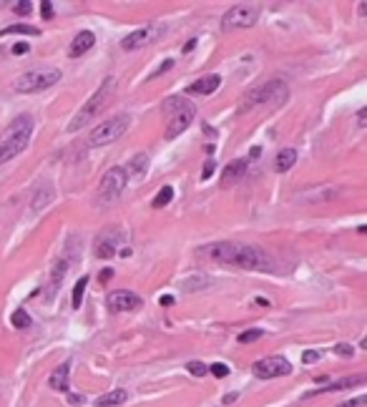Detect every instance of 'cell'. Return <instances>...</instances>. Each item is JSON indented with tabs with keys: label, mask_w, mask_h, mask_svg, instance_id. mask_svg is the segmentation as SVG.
<instances>
[{
	"label": "cell",
	"mask_w": 367,
	"mask_h": 407,
	"mask_svg": "<svg viewBox=\"0 0 367 407\" xmlns=\"http://www.w3.org/2000/svg\"><path fill=\"white\" fill-rule=\"evenodd\" d=\"M204 259L217 261V264H229V267L249 269V272H272V257L254 244H242V241H214V244L202 246L199 252Z\"/></svg>",
	"instance_id": "6da1fadb"
},
{
	"label": "cell",
	"mask_w": 367,
	"mask_h": 407,
	"mask_svg": "<svg viewBox=\"0 0 367 407\" xmlns=\"http://www.w3.org/2000/svg\"><path fill=\"white\" fill-rule=\"evenodd\" d=\"M33 136V116L21 114L8 123V129L0 139V163H8L18 154H23Z\"/></svg>",
	"instance_id": "7a4b0ae2"
},
{
	"label": "cell",
	"mask_w": 367,
	"mask_h": 407,
	"mask_svg": "<svg viewBox=\"0 0 367 407\" xmlns=\"http://www.w3.org/2000/svg\"><path fill=\"white\" fill-rule=\"evenodd\" d=\"M164 114L169 116L164 136L166 141H174L176 136H181V133L189 129V123L194 121L196 106L191 101L184 99V96H172V99L164 101Z\"/></svg>",
	"instance_id": "3957f363"
},
{
	"label": "cell",
	"mask_w": 367,
	"mask_h": 407,
	"mask_svg": "<svg viewBox=\"0 0 367 407\" xmlns=\"http://www.w3.org/2000/svg\"><path fill=\"white\" fill-rule=\"evenodd\" d=\"M113 86H116V81H113V78H106V81H103L101 86H98V91L94 93V96H91V101H88L86 106L81 108L79 114L73 116V121L68 123V131L70 133H76V131H81V129H86L88 123L94 121L96 116L101 114V108L106 106V103H109L111 101V96H113Z\"/></svg>",
	"instance_id": "277c9868"
},
{
	"label": "cell",
	"mask_w": 367,
	"mask_h": 407,
	"mask_svg": "<svg viewBox=\"0 0 367 407\" xmlns=\"http://www.w3.org/2000/svg\"><path fill=\"white\" fill-rule=\"evenodd\" d=\"M289 99V88L284 81L274 78V81H267V83L252 88L249 96L244 99V108H254V106H282L284 101Z\"/></svg>",
	"instance_id": "5b68a950"
},
{
	"label": "cell",
	"mask_w": 367,
	"mask_h": 407,
	"mask_svg": "<svg viewBox=\"0 0 367 407\" xmlns=\"http://www.w3.org/2000/svg\"><path fill=\"white\" fill-rule=\"evenodd\" d=\"M128 123H131V116L128 114H116V116H111V118H106L98 129L91 131V136H88V146L101 148V146L113 144V141H118L126 133Z\"/></svg>",
	"instance_id": "8992f818"
},
{
	"label": "cell",
	"mask_w": 367,
	"mask_h": 407,
	"mask_svg": "<svg viewBox=\"0 0 367 407\" xmlns=\"http://www.w3.org/2000/svg\"><path fill=\"white\" fill-rule=\"evenodd\" d=\"M61 70L58 68H36V70H25L23 76L16 81V91L18 93H38L46 91L51 86H55L61 81Z\"/></svg>",
	"instance_id": "52a82bcc"
},
{
	"label": "cell",
	"mask_w": 367,
	"mask_h": 407,
	"mask_svg": "<svg viewBox=\"0 0 367 407\" xmlns=\"http://www.w3.org/2000/svg\"><path fill=\"white\" fill-rule=\"evenodd\" d=\"M126 184H128V176H126L124 166H113V169L106 171V176L101 179V184H98V201H116L121 194H124Z\"/></svg>",
	"instance_id": "ba28073f"
},
{
	"label": "cell",
	"mask_w": 367,
	"mask_h": 407,
	"mask_svg": "<svg viewBox=\"0 0 367 407\" xmlns=\"http://www.w3.org/2000/svg\"><path fill=\"white\" fill-rule=\"evenodd\" d=\"M259 8L257 5H234L221 16V31H239V28H252L257 23Z\"/></svg>",
	"instance_id": "9c48e42d"
},
{
	"label": "cell",
	"mask_w": 367,
	"mask_h": 407,
	"mask_svg": "<svg viewBox=\"0 0 367 407\" xmlns=\"http://www.w3.org/2000/svg\"><path fill=\"white\" fill-rule=\"evenodd\" d=\"M254 377L259 380H274V377H284L292 372V365H289L287 357H264V360H257L254 362V367H252Z\"/></svg>",
	"instance_id": "30bf717a"
},
{
	"label": "cell",
	"mask_w": 367,
	"mask_h": 407,
	"mask_svg": "<svg viewBox=\"0 0 367 407\" xmlns=\"http://www.w3.org/2000/svg\"><path fill=\"white\" fill-rule=\"evenodd\" d=\"M106 304H109L111 312H133V309H141V297L133 292H126V289H118V292H111L106 297Z\"/></svg>",
	"instance_id": "8fae6325"
},
{
	"label": "cell",
	"mask_w": 367,
	"mask_h": 407,
	"mask_svg": "<svg viewBox=\"0 0 367 407\" xmlns=\"http://www.w3.org/2000/svg\"><path fill=\"white\" fill-rule=\"evenodd\" d=\"M154 36H157V31L154 28H136L133 33H128L124 40H121V48L124 51H139V48H144L146 43H151L154 40Z\"/></svg>",
	"instance_id": "7c38bea8"
},
{
	"label": "cell",
	"mask_w": 367,
	"mask_h": 407,
	"mask_svg": "<svg viewBox=\"0 0 367 407\" xmlns=\"http://www.w3.org/2000/svg\"><path fill=\"white\" fill-rule=\"evenodd\" d=\"M219 86H221V76L211 73V76L199 78V81H194L191 86H187V93H189V96H211V93L217 91Z\"/></svg>",
	"instance_id": "4fadbf2b"
},
{
	"label": "cell",
	"mask_w": 367,
	"mask_h": 407,
	"mask_svg": "<svg viewBox=\"0 0 367 407\" xmlns=\"http://www.w3.org/2000/svg\"><path fill=\"white\" fill-rule=\"evenodd\" d=\"M96 43V36L91 31H81L76 33V38L70 40V48H68V55L70 58H81V55H86Z\"/></svg>",
	"instance_id": "5bb4252c"
},
{
	"label": "cell",
	"mask_w": 367,
	"mask_h": 407,
	"mask_svg": "<svg viewBox=\"0 0 367 407\" xmlns=\"http://www.w3.org/2000/svg\"><path fill=\"white\" fill-rule=\"evenodd\" d=\"M70 365L66 362V365H58V367L53 369V375L48 377V387L55 392H68V384H70Z\"/></svg>",
	"instance_id": "9a60e30c"
},
{
	"label": "cell",
	"mask_w": 367,
	"mask_h": 407,
	"mask_svg": "<svg viewBox=\"0 0 367 407\" xmlns=\"http://www.w3.org/2000/svg\"><path fill=\"white\" fill-rule=\"evenodd\" d=\"M365 382H367L365 375L342 377V380H337V382H329L327 387H322V390L310 392V397H312V395H322V392H340V390H347V387H357V384H365Z\"/></svg>",
	"instance_id": "2e32d148"
},
{
	"label": "cell",
	"mask_w": 367,
	"mask_h": 407,
	"mask_svg": "<svg viewBox=\"0 0 367 407\" xmlns=\"http://www.w3.org/2000/svg\"><path fill=\"white\" fill-rule=\"evenodd\" d=\"M247 169H249V161H247V159H236V161L227 163V169H224V176H221L224 186H227V184H236V181H239V179L247 174Z\"/></svg>",
	"instance_id": "e0dca14e"
},
{
	"label": "cell",
	"mask_w": 367,
	"mask_h": 407,
	"mask_svg": "<svg viewBox=\"0 0 367 407\" xmlns=\"http://www.w3.org/2000/svg\"><path fill=\"white\" fill-rule=\"evenodd\" d=\"M128 399V392L126 390H111V392H106V395H101V397L96 399V407H121Z\"/></svg>",
	"instance_id": "ac0fdd59"
},
{
	"label": "cell",
	"mask_w": 367,
	"mask_h": 407,
	"mask_svg": "<svg viewBox=\"0 0 367 407\" xmlns=\"http://www.w3.org/2000/svg\"><path fill=\"white\" fill-rule=\"evenodd\" d=\"M295 163H297V151H295V148H282L280 154H277V159H274V169L280 171V174H284V171H289Z\"/></svg>",
	"instance_id": "d6986e66"
},
{
	"label": "cell",
	"mask_w": 367,
	"mask_h": 407,
	"mask_svg": "<svg viewBox=\"0 0 367 407\" xmlns=\"http://www.w3.org/2000/svg\"><path fill=\"white\" fill-rule=\"evenodd\" d=\"M146 169H149V156L139 154L131 163H128V166H126L124 171H126V176L131 179V176H144V171H146Z\"/></svg>",
	"instance_id": "ffe728a7"
},
{
	"label": "cell",
	"mask_w": 367,
	"mask_h": 407,
	"mask_svg": "<svg viewBox=\"0 0 367 407\" xmlns=\"http://www.w3.org/2000/svg\"><path fill=\"white\" fill-rule=\"evenodd\" d=\"M116 254V244H113V239L111 237H98V241H96V257H101V259H109V257H113Z\"/></svg>",
	"instance_id": "44dd1931"
},
{
	"label": "cell",
	"mask_w": 367,
	"mask_h": 407,
	"mask_svg": "<svg viewBox=\"0 0 367 407\" xmlns=\"http://www.w3.org/2000/svg\"><path fill=\"white\" fill-rule=\"evenodd\" d=\"M172 201H174V189H172V186H164V189H159V194L154 196L151 207H154V209H164V207H169Z\"/></svg>",
	"instance_id": "7402d4cb"
},
{
	"label": "cell",
	"mask_w": 367,
	"mask_h": 407,
	"mask_svg": "<svg viewBox=\"0 0 367 407\" xmlns=\"http://www.w3.org/2000/svg\"><path fill=\"white\" fill-rule=\"evenodd\" d=\"M86 287H88V277H81L79 282H76V287H73V300H70L73 309L81 307V302H83V294H86Z\"/></svg>",
	"instance_id": "603a6c76"
},
{
	"label": "cell",
	"mask_w": 367,
	"mask_h": 407,
	"mask_svg": "<svg viewBox=\"0 0 367 407\" xmlns=\"http://www.w3.org/2000/svg\"><path fill=\"white\" fill-rule=\"evenodd\" d=\"M10 324H13L16 330H28V327H31V317H28L25 309H16V312L10 315Z\"/></svg>",
	"instance_id": "cb8c5ba5"
},
{
	"label": "cell",
	"mask_w": 367,
	"mask_h": 407,
	"mask_svg": "<svg viewBox=\"0 0 367 407\" xmlns=\"http://www.w3.org/2000/svg\"><path fill=\"white\" fill-rule=\"evenodd\" d=\"M8 33H25V36H38V28H33V25H10L5 31H0V36H8Z\"/></svg>",
	"instance_id": "d4e9b609"
},
{
	"label": "cell",
	"mask_w": 367,
	"mask_h": 407,
	"mask_svg": "<svg viewBox=\"0 0 367 407\" xmlns=\"http://www.w3.org/2000/svg\"><path fill=\"white\" fill-rule=\"evenodd\" d=\"M262 337H264V330H247L239 334V342H242V345H249V342H257V339Z\"/></svg>",
	"instance_id": "484cf974"
},
{
	"label": "cell",
	"mask_w": 367,
	"mask_h": 407,
	"mask_svg": "<svg viewBox=\"0 0 367 407\" xmlns=\"http://www.w3.org/2000/svg\"><path fill=\"white\" fill-rule=\"evenodd\" d=\"M53 199V192H51V184H46V192H40L36 199H33V209H43V204Z\"/></svg>",
	"instance_id": "4316f807"
},
{
	"label": "cell",
	"mask_w": 367,
	"mask_h": 407,
	"mask_svg": "<svg viewBox=\"0 0 367 407\" xmlns=\"http://www.w3.org/2000/svg\"><path fill=\"white\" fill-rule=\"evenodd\" d=\"M187 369H189V372H191L194 377H204L206 372H209V367H206L204 362H196V360H194V362H189Z\"/></svg>",
	"instance_id": "83f0119b"
},
{
	"label": "cell",
	"mask_w": 367,
	"mask_h": 407,
	"mask_svg": "<svg viewBox=\"0 0 367 407\" xmlns=\"http://www.w3.org/2000/svg\"><path fill=\"white\" fill-rule=\"evenodd\" d=\"M63 272H68V259H61V261H58V264H55V272H53V287L61 285Z\"/></svg>",
	"instance_id": "f1b7e54d"
},
{
	"label": "cell",
	"mask_w": 367,
	"mask_h": 407,
	"mask_svg": "<svg viewBox=\"0 0 367 407\" xmlns=\"http://www.w3.org/2000/svg\"><path fill=\"white\" fill-rule=\"evenodd\" d=\"M209 372H211L214 377H227V375H229V367L224 365V362H214V365L209 367Z\"/></svg>",
	"instance_id": "f546056e"
},
{
	"label": "cell",
	"mask_w": 367,
	"mask_h": 407,
	"mask_svg": "<svg viewBox=\"0 0 367 407\" xmlns=\"http://www.w3.org/2000/svg\"><path fill=\"white\" fill-rule=\"evenodd\" d=\"M13 10H16L18 16H28L31 13V0H18L16 5H13Z\"/></svg>",
	"instance_id": "4dcf8cb0"
},
{
	"label": "cell",
	"mask_w": 367,
	"mask_h": 407,
	"mask_svg": "<svg viewBox=\"0 0 367 407\" xmlns=\"http://www.w3.org/2000/svg\"><path fill=\"white\" fill-rule=\"evenodd\" d=\"M365 395H359V397H355V399H347V402H340L337 407H365Z\"/></svg>",
	"instance_id": "1f68e13d"
},
{
	"label": "cell",
	"mask_w": 367,
	"mask_h": 407,
	"mask_svg": "<svg viewBox=\"0 0 367 407\" xmlns=\"http://www.w3.org/2000/svg\"><path fill=\"white\" fill-rule=\"evenodd\" d=\"M335 354H340V357H352V354H355V347L352 345H337Z\"/></svg>",
	"instance_id": "d6a6232c"
},
{
	"label": "cell",
	"mask_w": 367,
	"mask_h": 407,
	"mask_svg": "<svg viewBox=\"0 0 367 407\" xmlns=\"http://www.w3.org/2000/svg\"><path fill=\"white\" fill-rule=\"evenodd\" d=\"M320 357H322V352L312 350V352H305V354H302V362H305V365H314V362L320 360Z\"/></svg>",
	"instance_id": "836d02e7"
},
{
	"label": "cell",
	"mask_w": 367,
	"mask_h": 407,
	"mask_svg": "<svg viewBox=\"0 0 367 407\" xmlns=\"http://www.w3.org/2000/svg\"><path fill=\"white\" fill-rule=\"evenodd\" d=\"M40 8H43L40 13H43V18H46V21H48V18H53V3H51V0H43V5H40Z\"/></svg>",
	"instance_id": "e575fe53"
},
{
	"label": "cell",
	"mask_w": 367,
	"mask_h": 407,
	"mask_svg": "<svg viewBox=\"0 0 367 407\" xmlns=\"http://www.w3.org/2000/svg\"><path fill=\"white\" fill-rule=\"evenodd\" d=\"M169 68H174V61H172V58H169V61H164V63H161V68H157V70H154V73H151L149 78H157V76H161V73H164V70H169Z\"/></svg>",
	"instance_id": "d590c367"
},
{
	"label": "cell",
	"mask_w": 367,
	"mask_h": 407,
	"mask_svg": "<svg viewBox=\"0 0 367 407\" xmlns=\"http://www.w3.org/2000/svg\"><path fill=\"white\" fill-rule=\"evenodd\" d=\"M28 51H31L28 43H16V46H13V55H23V53H28Z\"/></svg>",
	"instance_id": "8d00e7d4"
},
{
	"label": "cell",
	"mask_w": 367,
	"mask_h": 407,
	"mask_svg": "<svg viewBox=\"0 0 367 407\" xmlns=\"http://www.w3.org/2000/svg\"><path fill=\"white\" fill-rule=\"evenodd\" d=\"M211 174H214V161L204 163V171H202V181H206V179H211Z\"/></svg>",
	"instance_id": "74e56055"
},
{
	"label": "cell",
	"mask_w": 367,
	"mask_h": 407,
	"mask_svg": "<svg viewBox=\"0 0 367 407\" xmlns=\"http://www.w3.org/2000/svg\"><path fill=\"white\" fill-rule=\"evenodd\" d=\"M111 277H113V272H111V269H106V272H101V277H98V282H101V285H106V282H109Z\"/></svg>",
	"instance_id": "f35d334b"
},
{
	"label": "cell",
	"mask_w": 367,
	"mask_h": 407,
	"mask_svg": "<svg viewBox=\"0 0 367 407\" xmlns=\"http://www.w3.org/2000/svg\"><path fill=\"white\" fill-rule=\"evenodd\" d=\"M159 302H161V307H172V304H174V297H169V294H164V297H161V300H159Z\"/></svg>",
	"instance_id": "ab89813d"
},
{
	"label": "cell",
	"mask_w": 367,
	"mask_h": 407,
	"mask_svg": "<svg viewBox=\"0 0 367 407\" xmlns=\"http://www.w3.org/2000/svg\"><path fill=\"white\" fill-rule=\"evenodd\" d=\"M365 118H367V108H362V111H359V114H357V123H359V129L365 126Z\"/></svg>",
	"instance_id": "60d3db41"
},
{
	"label": "cell",
	"mask_w": 367,
	"mask_h": 407,
	"mask_svg": "<svg viewBox=\"0 0 367 407\" xmlns=\"http://www.w3.org/2000/svg\"><path fill=\"white\" fill-rule=\"evenodd\" d=\"M194 46H196V40H189L187 46H184V53H191V51H194Z\"/></svg>",
	"instance_id": "b9f144b4"
},
{
	"label": "cell",
	"mask_w": 367,
	"mask_h": 407,
	"mask_svg": "<svg viewBox=\"0 0 367 407\" xmlns=\"http://www.w3.org/2000/svg\"><path fill=\"white\" fill-rule=\"evenodd\" d=\"M257 304H262V307H269V302H267L264 297H257Z\"/></svg>",
	"instance_id": "7bdbcfd3"
},
{
	"label": "cell",
	"mask_w": 367,
	"mask_h": 407,
	"mask_svg": "<svg viewBox=\"0 0 367 407\" xmlns=\"http://www.w3.org/2000/svg\"><path fill=\"white\" fill-rule=\"evenodd\" d=\"M0 5H3V3H0Z\"/></svg>",
	"instance_id": "ee69618b"
}]
</instances>
